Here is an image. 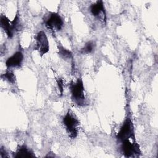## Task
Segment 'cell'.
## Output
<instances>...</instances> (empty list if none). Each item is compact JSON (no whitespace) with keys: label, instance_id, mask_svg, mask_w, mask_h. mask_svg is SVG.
<instances>
[{"label":"cell","instance_id":"cell-1","mask_svg":"<svg viewBox=\"0 0 158 158\" xmlns=\"http://www.w3.org/2000/svg\"><path fill=\"white\" fill-rule=\"evenodd\" d=\"M72 100L78 106H83L86 102L85 87L81 78H78L76 81H72L69 86Z\"/></svg>","mask_w":158,"mask_h":158},{"label":"cell","instance_id":"cell-2","mask_svg":"<svg viewBox=\"0 0 158 158\" xmlns=\"http://www.w3.org/2000/svg\"><path fill=\"white\" fill-rule=\"evenodd\" d=\"M62 123L69 136L72 139L75 138L78 133L79 121L74 114L68 110L62 118Z\"/></svg>","mask_w":158,"mask_h":158},{"label":"cell","instance_id":"cell-3","mask_svg":"<svg viewBox=\"0 0 158 158\" xmlns=\"http://www.w3.org/2000/svg\"><path fill=\"white\" fill-rule=\"evenodd\" d=\"M116 138L120 142L125 140H128L130 139L135 140L133 123L129 117L125 118L124 120L118 133H117Z\"/></svg>","mask_w":158,"mask_h":158},{"label":"cell","instance_id":"cell-4","mask_svg":"<svg viewBox=\"0 0 158 158\" xmlns=\"http://www.w3.org/2000/svg\"><path fill=\"white\" fill-rule=\"evenodd\" d=\"M0 25L1 28L6 33L9 38H12L15 32L20 27V18L18 14L15 15L14 20L10 21L5 15L1 14L0 17Z\"/></svg>","mask_w":158,"mask_h":158},{"label":"cell","instance_id":"cell-5","mask_svg":"<svg viewBox=\"0 0 158 158\" xmlns=\"http://www.w3.org/2000/svg\"><path fill=\"white\" fill-rule=\"evenodd\" d=\"M44 23L46 27L52 31H60L64 26V21L62 17L58 12H49L46 19L44 20Z\"/></svg>","mask_w":158,"mask_h":158},{"label":"cell","instance_id":"cell-6","mask_svg":"<svg viewBox=\"0 0 158 158\" xmlns=\"http://www.w3.org/2000/svg\"><path fill=\"white\" fill-rule=\"evenodd\" d=\"M35 40L34 50L37 51L41 56L47 54L49 51V43L46 33L43 30L38 31L35 36Z\"/></svg>","mask_w":158,"mask_h":158},{"label":"cell","instance_id":"cell-7","mask_svg":"<svg viewBox=\"0 0 158 158\" xmlns=\"http://www.w3.org/2000/svg\"><path fill=\"white\" fill-rule=\"evenodd\" d=\"M121 143L120 149L123 155L126 157H138L141 153L139 145L135 141L131 142L130 139L123 141Z\"/></svg>","mask_w":158,"mask_h":158},{"label":"cell","instance_id":"cell-8","mask_svg":"<svg viewBox=\"0 0 158 158\" xmlns=\"http://www.w3.org/2000/svg\"><path fill=\"white\" fill-rule=\"evenodd\" d=\"M89 12L93 17L98 18L102 17V20L106 22V13L103 1L99 0L91 4L89 6Z\"/></svg>","mask_w":158,"mask_h":158},{"label":"cell","instance_id":"cell-9","mask_svg":"<svg viewBox=\"0 0 158 158\" xmlns=\"http://www.w3.org/2000/svg\"><path fill=\"white\" fill-rule=\"evenodd\" d=\"M24 55L21 50H18L15 52L12 56L9 57L5 62L7 68L20 67L23 61Z\"/></svg>","mask_w":158,"mask_h":158},{"label":"cell","instance_id":"cell-10","mask_svg":"<svg viewBox=\"0 0 158 158\" xmlns=\"http://www.w3.org/2000/svg\"><path fill=\"white\" fill-rule=\"evenodd\" d=\"M13 157L15 158H25L35 157V155L33 152L26 145H19L15 152L14 153Z\"/></svg>","mask_w":158,"mask_h":158},{"label":"cell","instance_id":"cell-11","mask_svg":"<svg viewBox=\"0 0 158 158\" xmlns=\"http://www.w3.org/2000/svg\"><path fill=\"white\" fill-rule=\"evenodd\" d=\"M58 54L64 60H69L72 58L73 54L72 52L69 50L64 48L61 44L57 45Z\"/></svg>","mask_w":158,"mask_h":158},{"label":"cell","instance_id":"cell-12","mask_svg":"<svg viewBox=\"0 0 158 158\" xmlns=\"http://www.w3.org/2000/svg\"><path fill=\"white\" fill-rule=\"evenodd\" d=\"M95 43L93 41H89L86 42L85 45L80 49V52L82 54H89L92 53L95 49Z\"/></svg>","mask_w":158,"mask_h":158},{"label":"cell","instance_id":"cell-13","mask_svg":"<svg viewBox=\"0 0 158 158\" xmlns=\"http://www.w3.org/2000/svg\"><path fill=\"white\" fill-rule=\"evenodd\" d=\"M1 78L4 80L7 81V82L14 84L16 80V78H15V75L13 71L10 70H6V72L2 74H1Z\"/></svg>","mask_w":158,"mask_h":158},{"label":"cell","instance_id":"cell-14","mask_svg":"<svg viewBox=\"0 0 158 158\" xmlns=\"http://www.w3.org/2000/svg\"><path fill=\"white\" fill-rule=\"evenodd\" d=\"M57 85H58V88H59V90L60 93V94H62L63 93V91H64V81L63 80L62 78H57L56 80Z\"/></svg>","mask_w":158,"mask_h":158},{"label":"cell","instance_id":"cell-15","mask_svg":"<svg viewBox=\"0 0 158 158\" xmlns=\"http://www.w3.org/2000/svg\"><path fill=\"white\" fill-rule=\"evenodd\" d=\"M0 157L1 158H5V157H8L6 149L3 147H1V148H0Z\"/></svg>","mask_w":158,"mask_h":158}]
</instances>
